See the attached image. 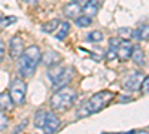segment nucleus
Listing matches in <instances>:
<instances>
[{
	"instance_id": "nucleus-10",
	"label": "nucleus",
	"mask_w": 149,
	"mask_h": 134,
	"mask_svg": "<svg viewBox=\"0 0 149 134\" xmlns=\"http://www.w3.org/2000/svg\"><path fill=\"white\" fill-rule=\"evenodd\" d=\"M81 12H82V8H81V3H78V2L67 3L64 8V15L67 18H78Z\"/></svg>"
},
{
	"instance_id": "nucleus-4",
	"label": "nucleus",
	"mask_w": 149,
	"mask_h": 134,
	"mask_svg": "<svg viewBox=\"0 0 149 134\" xmlns=\"http://www.w3.org/2000/svg\"><path fill=\"white\" fill-rule=\"evenodd\" d=\"M49 78H51V81H52L54 90H60L63 87H67V85L72 82L73 69L72 67H63L60 70H55V75L54 73H49Z\"/></svg>"
},
{
	"instance_id": "nucleus-20",
	"label": "nucleus",
	"mask_w": 149,
	"mask_h": 134,
	"mask_svg": "<svg viewBox=\"0 0 149 134\" xmlns=\"http://www.w3.org/2000/svg\"><path fill=\"white\" fill-rule=\"evenodd\" d=\"M86 40H88V42H93V43L102 42V40H103V33H102V31H98V30L91 31L88 36H86Z\"/></svg>"
},
{
	"instance_id": "nucleus-13",
	"label": "nucleus",
	"mask_w": 149,
	"mask_h": 134,
	"mask_svg": "<svg viewBox=\"0 0 149 134\" xmlns=\"http://www.w3.org/2000/svg\"><path fill=\"white\" fill-rule=\"evenodd\" d=\"M14 104L15 103L9 92H0V110H12Z\"/></svg>"
},
{
	"instance_id": "nucleus-16",
	"label": "nucleus",
	"mask_w": 149,
	"mask_h": 134,
	"mask_svg": "<svg viewBox=\"0 0 149 134\" xmlns=\"http://www.w3.org/2000/svg\"><path fill=\"white\" fill-rule=\"evenodd\" d=\"M131 58H133V61H134L136 64L143 66V64H145V52H143L142 48H139V46H134L133 54H131Z\"/></svg>"
},
{
	"instance_id": "nucleus-23",
	"label": "nucleus",
	"mask_w": 149,
	"mask_h": 134,
	"mask_svg": "<svg viewBox=\"0 0 149 134\" xmlns=\"http://www.w3.org/2000/svg\"><path fill=\"white\" fill-rule=\"evenodd\" d=\"M142 94H149V76H146L142 82V87H140Z\"/></svg>"
},
{
	"instance_id": "nucleus-19",
	"label": "nucleus",
	"mask_w": 149,
	"mask_h": 134,
	"mask_svg": "<svg viewBox=\"0 0 149 134\" xmlns=\"http://www.w3.org/2000/svg\"><path fill=\"white\" fill-rule=\"evenodd\" d=\"M74 21H76L78 27H88L90 24L93 22V18L88 17V15H79L78 18H74Z\"/></svg>"
},
{
	"instance_id": "nucleus-2",
	"label": "nucleus",
	"mask_w": 149,
	"mask_h": 134,
	"mask_svg": "<svg viewBox=\"0 0 149 134\" xmlns=\"http://www.w3.org/2000/svg\"><path fill=\"white\" fill-rule=\"evenodd\" d=\"M113 100V92L110 91H100L94 94L90 100H86L76 112V116L78 118H85V116H90V115H94L97 112L103 110V109Z\"/></svg>"
},
{
	"instance_id": "nucleus-17",
	"label": "nucleus",
	"mask_w": 149,
	"mask_h": 134,
	"mask_svg": "<svg viewBox=\"0 0 149 134\" xmlns=\"http://www.w3.org/2000/svg\"><path fill=\"white\" fill-rule=\"evenodd\" d=\"M45 121H46V112L45 110H37L36 112V116H34V125L37 128H42L43 130Z\"/></svg>"
},
{
	"instance_id": "nucleus-18",
	"label": "nucleus",
	"mask_w": 149,
	"mask_h": 134,
	"mask_svg": "<svg viewBox=\"0 0 149 134\" xmlns=\"http://www.w3.org/2000/svg\"><path fill=\"white\" fill-rule=\"evenodd\" d=\"M60 26V21L58 19H52V21H48L46 24H43L42 26V31L45 33H54Z\"/></svg>"
},
{
	"instance_id": "nucleus-8",
	"label": "nucleus",
	"mask_w": 149,
	"mask_h": 134,
	"mask_svg": "<svg viewBox=\"0 0 149 134\" xmlns=\"http://www.w3.org/2000/svg\"><path fill=\"white\" fill-rule=\"evenodd\" d=\"M24 52V40L19 36H14L9 42V54L12 57V60H18Z\"/></svg>"
},
{
	"instance_id": "nucleus-5",
	"label": "nucleus",
	"mask_w": 149,
	"mask_h": 134,
	"mask_svg": "<svg viewBox=\"0 0 149 134\" xmlns=\"http://www.w3.org/2000/svg\"><path fill=\"white\" fill-rule=\"evenodd\" d=\"M9 94L12 97L15 104H22L26 101V94H27V83L24 82L22 79L19 78H15L10 83V90H9Z\"/></svg>"
},
{
	"instance_id": "nucleus-9",
	"label": "nucleus",
	"mask_w": 149,
	"mask_h": 134,
	"mask_svg": "<svg viewBox=\"0 0 149 134\" xmlns=\"http://www.w3.org/2000/svg\"><path fill=\"white\" fill-rule=\"evenodd\" d=\"M60 128V118L54 112H46V121L43 125L45 133H55Z\"/></svg>"
},
{
	"instance_id": "nucleus-12",
	"label": "nucleus",
	"mask_w": 149,
	"mask_h": 134,
	"mask_svg": "<svg viewBox=\"0 0 149 134\" xmlns=\"http://www.w3.org/2000/svg\"><path fill=\"white\" fill-rule=\"evenodd\" d=\"M98 8H100V5H98L97 0H88V2L85 3V6L82 8V12L84 15H88V17H95L97 12H98Z\"/></svg>"
},
{
	"instance_id": "nucleus-11",
	"label": "nucleus",
	"mask_w": 149,
	"mask_h": 134,
	"mask_svg": "<svg viewBox=\"0 0 149 134\" xmlns=\"http://www.w3.org/2000/svg\"><path fill=\"white\" fill-rule=\"evenodd\" d=\"M42 61L45 66H55L61 61V55L54 51H48L45 55H42Z\"/></svg>"
},
{
	"instance_id": "nucleus-7",
	"label": "nucleus",
	"mask_w": 149,
	"mask_h": 134,
	"mask_svg": "<svg viewBox=\"0 0 149 134\" xmlns=\"http://www.w3.org/2000/svg\"><path fill=\"white\" fill-rule=\"evenodd\" d=\"M133 49H134V46L130 40H127V39L121 40V43L116 48V58L119 61H127L133 54Z\"/></svg>"
},
{
	"instance_id": "nucleus-22",
	"label": "nucleus",
	"mask_w": 149,
	"mask_h": 134,
	"mask_svg": "<svg viewBox=\"0 0 149 134\" xmlns=\"http://www.w3.org/2000/svg\"><path fill=\"white\" fill-rule=\"evenodd\" d=\"M17 21L15 17H0V26L2 27H9L10 24H14Z\"/></svg>"
},
{
	"instance_id": "nucleus-15",
	"label": "nucleus",
	"mask_w": 149,
	"mask_h": 134,
	"mask_svg": "<svg viewBox=\"0 0 149 134\" xmlns=\"http://www.w3.org/2000/svg\"><path fill=\"white\" fill-rule=\"evenodd\" d=\"M134 37L137 40H148L149 39V24H142V26L134 31Z\"/></svg>"
},
{
	"instance_id": "nucleus-26",
	"label": "nucleus",
	"mask_w": 149,
	"mask_h": 134,
	"mask_svg": "<svg viewBox=\"0 0 149 134\" xmlns=\"http://www.w3.org/2000/svg\"><path fill=\"white\" fill-rule=\"evenodd\" d=\"M112 58H116V49H113V48H110L107 52V60H112Z\"/></svg>"
},
{
	"instance_id": "nucleus-25",
	"label": "nucleus",
	"mask_w": 149,
	"mask_h": 134,
	"mask_svg": "<svg viewBox=\"0 0 149 134\" xmlns=\"http://www.w3.org/2000/svg\"><path fill=\"white\" fill-rule=\"evenodd\" d=\"M5 49H6V46H5V42L0 39V63L3 61V57H5Z\"/></svg>"
},
{
	"instance_id": "nucleus-21",
	"label": "nucleus",
	"mask_w": 149,
	"mask_h": 134,
	"mask_svg": "<svg viewBox=\"0 0 149 134\" xmlns=\"http://www.w3.org/2000/svg\"><path fill=\"white\" fill-rule=\"evenodd\" d=\"M118 33H119V37H122V39H127V40H130L133 36H134V30L133 28H130V27H122V28H119L118 30Z\"/></svg>"
},
{
	"instance_id": "nucleus-6",
	"label": "nucleus",
	"mask_w": 149,
	"mask_h": 134,
	"mask_svg": "<svg viewBox=\"0 0 149 134\" xmlns=\"http://www.w3.org/2000/svg\"><path fill=\"white\" fill-rule=\"evenodd\" d=\"M143 73L142 72H133L131 75H128L125 79H124V85L122 87L128 90V91H137L142 87V82H143Z\"/></svg>"
},
{
	"instance_id": "nucleus-28",
	"label": "nucleus",
	"mask_w": 149,
	"mask_h": 134,
	"mask_svg": "<svg viewBox=\"0 0 149 134\" xmlns=\"http://www.w3.org/2000/svg\"><path fill=\"white\" fill-rule=\"evenodd\" d=\"M73 2H78V3H86L88 0H73Z\"/></svg>"
},
{
	"instance_id": "nucleus-24",
	"label": "nucleus",
	"mask_w": 149,
	"mask_h": 134,
	"mask_svg": "<svg viewBox=\"0 0 149 134\" xmlns=\"http://www.w3.org/2000/svg\"><path fill=\"white\" fill-rule=\"evenodd\" d=\"M8 128V118L0 112V131H3Z\"/></svg>"
},
{
	"instance_id": "nucleus-27",
	"label": "nucleus",
	"mask_w": 149,
	"mask_h": 134,
	"mask_svg": "<svg viewBox=\"0 0 149 134\" xmlns=\"http://www.w3.org/2000/svg\"><path fill=\"white\" fill-rule=\"evenodd\" d=\"M21 2H24V3H37L39 0H21Z\"/></svg>"
},
{
	"instance_id": "nucleus-1",
	"label": "nucleus",
	"mask_w": 149,
	"mask_h": 134,
	"mask_svg": "<svg viewBox=\"0 0 149 134\" xmlns=\"http://www.w3.org/2000/svg\"><path fill=\"white\" fill-rule=\"evenodd\" d=\"M42 61V52L39 46L31 45L27 49H24L22 55L18 58V72L22 78H30L36 72L39 63Z\"/></svg>"
},
{
	"instance_id": "nucleus-14",
	"label": "nucleus",
	"mask_w": 149,
	"mask_h": 134,
	"mask_svg": "<svg viewBox=\"0 0 149 134\" xmlns=\"http://www.w3.org/2000/svg\"><path fill=\"white\" fill-rule=\"evenodd\" d=\"M70 31V24L69 22H60L58 28L55 30V39L57 40H64Z\"/></svg>"
},
{
	"instance_id": "nucleus-3",
	"label": "nucleus",
	"mask_w": 149,
	"mask_h": 134,
	"mask_svg": "<svg viewBox=\"0 0 149 134\" xmlns=\"http://www.w3.org/2000/svg\"><path fill=\"white\" fill-rule=\"evenodd\" d=\"M74 100H76V91L70 87H63L60 90H55L49 103L54 110H67L73 106Z\"/></svg>"
}]
</instances>
